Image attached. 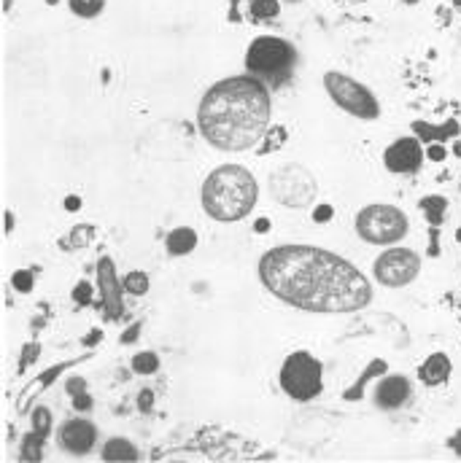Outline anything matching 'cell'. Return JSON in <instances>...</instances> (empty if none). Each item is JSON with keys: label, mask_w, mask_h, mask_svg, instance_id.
Wrapping results in <instances>:
<instances>
[{"label": "cell", "mask_w": 461, "mask_h": 463, "mask_svg": "<svg viewBox=\"0 0 461 463\" xmlns=\"http://www.w3.org/2000/svg\"><path fill=\"white\" fill-rule=\"evenodd\" d=\"M259 280L281 302L310 312H356L373 299L370 280L342 256L313 245H278L259 261Z\"/></svg>", "instance_id": "6da1fadb"}, {"label": "cell", "mask_w": 461, "mask_h": 463, "mask_svg": "<svg viewBox=\"0 0 461 463\" xmlns=\"http://www.w3.org/2000/svg\"><path fill=\"white\" fill-rule=\"evenodd\" d=\"M270 92L254 76H229L205 92L197 108L203 137L219 151H248L270 127Z\"/></svg>", "instance_id": "7a4b0ae2"}, {"label": "cell", "mask_w": 461, "mask_h": 463, "mask_svg": "<svg viewBox=\"0 0 461 463\" xmlns=\"http://www.w3.org/2000/svg\"><path fill=\"white\" fill-rule=\"evenodd\" d=\"M254 175L240 165H222L205 178L203 207L216 221H240L256 205Z\"/></svg>", "instance_id": "3957f363"}, {"label": "cell", "mask_w": 461, "mask_h": 463, "mask_svg": "<svg viewBox=\"0 0 461 463\" xmlns=\"http://www.w3.org/2000/svg\"><path fill=\"white\" fill-rule=\"evenodd\" d=\"M324 86L340 111L356 116V119H378V113H380L378 97L364 84H359L356 78L338 73V70H329V73H324Z\"/></svg>", "instance_id": "277c9868"}, {"label": "cell", "mask_w": 461, "mask_h": 463, "mask_svg": "<svg viewBox=\"0 0 461 463\" xmlns=\"http://www.w3.org/2000/svg\"><path fill=\"white\" fill-rule=\"evenodd\" d=\"M356 232L373 245H392L408 235V219L394 205H367L356 216Z\"/></svg>", "instance_id": "5b68a950"}, {"label": "cell", "mask_w": 461, "mask_h": 463, "mask_svg": "<svg viewBox=\"0 0 461 463\" xmlns=\"http://www.w3.org/2000/svg\"><path fill=\"white\" fill-rule=\"evenodd\" d=\"M291 65H294V49L289 41L278 35H259L246 54L248 73L262 78H281L289 73Z\"/></svg>", "instance_id": "8992f818"}, {"label": "cell", "mask_w": 461, "mask_h": 463, "mask_svg": "<svg viewBox=\"0 0 461 463\" xmlns=\"http://www.w3.org/2000/svg\"><path fill=\"white\" fill-rule=\"evenodd\" d=\"M321 382H324V369L321 364L313 359L310 353H291L283 361L281 369V388L297 399V401H310L321 394Z\"/></svg>", "instance_id": "52a82bcc"}, {"label": "cell", "mask_w": 461, "mask_h": 463, "mask_svg": "<svg viewBox=\"0 0 461 463\" xmlns=\"http://www.w3.org/2000/svg\"><path fill=\"white\" fill-rule=\"evenodd\" d=\"M270 194L281 205L305 207L316 200V181L302 165H283L270 175Z\"/></svg>", "instance_id": "ba28073f"}, {"label": "cell", "mask_w": 461, "mask_h": 463, "mask_svg": "<svg viewBox=\"0 0 461 463\" xmlns=\"http://www.w3.org/2000/svg\"><path fill=\"white\" fill-rule=\"evenodd\" d=\"M421 272V258L408 248H389L375 261V280L389 289H402Z\"/></svg>", "instance_id": "9c48e42d"}, {"label": "cell", "mask_w": 461, "mask_h": 463, "mask_svg": "<svg viewBox=\"0 0 461 463\" xmlns=\"http://www.w3.org/2000/svg\"><path fill=\"white\" fill-rule=\"evenodd\" d=\"M424 156H427V151H424V146H421L418 137L415 135L399 137V140H394L392 146L386 148L383 165L392 172H396V175H413V172L421 170Z\"/></svg>", "instance_id": "30bf717a"}, {"label": "cell", "mask_w": 461, "mask_h": 463, "mask_svg": "<svg viewBox=\"0 0 461 463\" xmlns=\"http://www.w3.org/2000/svg\"><path fill=\"white\" fill-rule=\"evenodd\" d=\"M57 439H60L62 450H68L73 455H84L98 442V429L89 420H84V417H73V420H65L60 426Z\"/></svg>", "instance_id": "8fae6325"}, {"label": "cell", "mask_w": 461, "mask_h": 463, "mask_svg": "<svg viewBox=\"0 0 461 463\" xmlns=\"http://www.w3.org/2000/svg\"><path fill=\"white\" fill-rule=\"evenodd\" d=\"M98 280H100L105 312H108L111 318H119L121 315V286H124V283L116 280V267H114V261H111L108 256H102L100 264H98Z\"/></svg>", "instance_id": "7c38bea8"}, {"label": "cell", "mask_w": 461, "mask_h": 463, "mask_svg": "<svg viewBox=\"0 0 461 463\" xmlns=\"http://www.w3.org/2000/svg\"><path fill=\"white\" fill-rule=\"evenodd\" d=\"M410 382L402 375H392V378H383L375 388V404L380 410H399L402 404H408L410 399Z\"/></svg>", "instance_id": "4fadbf2b"}, {"label": "cell", "mask_w": 461, "mask_h": 463, "mask_svg": "<svg viewBox=\"0 0 461 463\" xmlns=\"http://www.w3.org/2000/svg\"><path fill=\"white\" fill-rule=\"evenodd\" d=\"M165 248H168L171 256H187V254H192L197 248V232L189 229V226H178V229H173L168 235Z\"/></svg>", "instance_id": "5bb4252c"}, {"label": "cell", "mask_w": 461, "mask_h": 463, "mask_svg": "<svg viewBox=\"0 0 461 463\" xmlns=\"http://www.w3.org/2000/svg\"><path fill=\"white\" fill-rule=\"evenodd\" d=\"M448 375H450V361H448L445 353L429 356V359L424 361V366H421V380L429 382V385H440V382L448 380Z\"/></svg>", "instance_id": "9a60e30c"}, {"label": "cell", "mask_w": 461, "mask_h": 463, "mask_svg": "<svg viewBox=\"0 0 461 463\" xmlns=\"http://www.w3.org/2000/svg\"><path fill=\"white\" fill-rule=\"evenodd\" d=\"M138 450L127 439H108L102 447V461H135Z\"/></svg>", "instance_id": "2e32d148"}, {"label": "cell", "mask_w": 461, "mask_h": 463, "mask_svg": "<svg viewBox=\"0 0 461 463\" xmlns=\"http://www.w3.org/2000/svg\"><path fill=\"white\" fill-rule=\"evenodd\" d=\"M84 378H70L68 380V394L73 396V410L86 412L92 410V396L84 391Z\"/></svg>", "instance_id": "e0dca14e"}, {"label": "cell", "mask_w": 461, "mask_h": 463, "mask_svg": "<svg viewBox=\"0 0 461 463\" xmlns=\"http://www.w3.org/2000/svg\"><path fill=\"white\" fill-rule=\"evenodd\" d=\"M133 369L138 375H154L159 369V356L152 353V350H140L133 356Z\"/></svg>", "instance_id": "ac0fdd59"}, {"label": "cell", "mask_w": 461, "mask_h": 463, "mask_svg": "<svg viewBox=\"0 0 461 463\" xmlns=\"http://www.w3.org/2000/svg\"><path fill=\"white\" fill-rule=\"evenodd\" d=\"M44 442H46V436H44V434H38V431H30V434L25 436V442H22V455H25L27 461H41V450H44Z\"/></svg>", "instance_id": "d6986e66"}, {"label": "cell", "mask_w": 461, "mask_h": 463, "mask_svg": "<svg viewBox=\"0 0 461 463\" xmlns=\"http://www.w3.org/2000/svg\"><path fill=\"white\" fill-rule=\"evenodd\" d=\"M68 3H70V11L81 19L98 17L102 11V6H105V0H68Z\"/></svg>", "instance_id": "ffe728a7"}, {"label": "cell", "mask_w": 461, "mask_h": 463, "mask_svg": "<svg viewBox=\"0 0 461 463\" xmlns=\"http://www.w3.org/2000/svg\"><path fill=\"white\" fill-rule=\"evenodd\" d=\"M281 14V0H251V17L254 19H275Z\"/></svg>", "instance_id": "44dd1931"}, {"label": "cell", "mask_w": 461, "mask_h": 463, "mask_svg": "<svg viewBox=\"0 0 461 463\" xmlns=\"http://www.w3.org/2000/svg\"><path fill=\"white\" fill-rule=\"evenodd\" d=\"M383 372H386V364H383L380 359L373 361V364H370V366L364 369V375L359 378L356 385H354V391H348V394H345V399H359V396H361V388H364V382L373 378V375H383Z\"/></svg>", "instance_id": "7402d4cb"}, {"label": "cell", "mask_w": 461, "mask_h": 463, "mask_svg": "<svg viewBox=\"0 0 461 463\" xmlns=\"http://www.w3.org/2000/svg\"><path fill=\"white\" fill-rule=\"evenodd\" d=\"M124 289L133 293V296H143L149 293V275L146 272H130L124 277Z\"/></svg>", "instance_id": "603a6c76"}, {"label": "cell", "mask_w": 461, "mask_h": 463, "mask_svg": "<svg viewBox=\"0 0 461 463\" xmlns=\"http://www.w3.org/2000/svg\"><path fill=\"white\" fill-rule=\"evenodd\" d=\"M445 205H448V202H445L443 197H427V200H421V207H424V210H427V219L432 223L437 221H443V210H445Z\"/></svg>", "instance_id": "cb8c5ba5"}, {"label": "cell", "mask_w": 461, "mask_h": 463, "mask_svg": "<svg viewBox=\"0 0 461 463\" xmlns=\"http://www.w3.org/2000/svg\"><path fill=\"white\" fill-rule=\"evenodd\" d=\"M33 431L44 434V436H49V431H51V412L46 410V407H38V410H33Z\"/></svg>", "instance_id": "d4e9b609"}, {"label": "cell", "mask_w": 461, "mask_h": 463, "mask_svg": "<svg viewBox=\"0 0 461 463\" xmlns=\"http://www.w3.org/2000/svg\"><path fill=\"white\" fill-rule=\"evenodd\" d=\"M11 280H14V289H17V291H22V293L33 291V272H30V270H17Z\"/></svg>", "instance_id": "484cf974"}, {"label": "cell", "mask_w": 461, "mask_h": 463, "mask_svg": "<svg viewBox=\"0 0 461 463\" xmlns=\"http://www.w3.org/2000/svg\"><path fill=\"white\" fill-rule=\"evenodd\" d=\"M413 130H415L418 140H434L437 137V130L432 124H427V121H413Z\"/></svg>", "instance_id": "4316f807"}, {"label": "cell", "mask_w": 461, "mask_h": 463, "mask_svg": "<svg viewBox=\"0 0 461 463\" xmlns=\"http://www.w3.org/2000/svg\"><path fill=\"white\" fill-rule=\"evenodd\" d=\"M73 299L79 302V305H89V299H92V289H89V283L81 280L76 289H73Z\"/></svg>", "instance_id": "83f0119b"}, {"label": "cell", "mask_w": 461, "mask_h": 463, "mask_svg": "<svg viewBox=\"0 0 461 463\" xmlns=\"http://www.w3.org/2000/svg\"><path fill=\"white\" fill-rule=\"evenodd\" d=\"M152 404H154V391L152 388H143L140 396H138V407L143 412H152Z\"/></svg>", "instance_id": "f1b7e54d"}, {"label": "cell", "mask_w": 461, "mask_h": 463, "mask_svg": "<svg viewBox=\"0 0 461 463\" xmlns=\"http://www.w3.org/2000/svg\"><path fill=\"white\" fill-rule=\"evenodd\" d=\"M427 156L432 159V162H443L445 156H448V151H445L443 143H432V146L427 148Z\"/></svg>", "instance_id": "f546056e"}, {"label": "cell", "mask_w": 461, "mask_h": 463, "mask_svg": "<svg viewBox=\"0 0 461 463\" xmlns=\"http://www.w3.org/2000/svg\"><path fill=\"white\" fill-rule=\"evenodd\" d=\"M332 205H319L316 207V213H313V221L316 223H326V221H332Z\"/></svg>", "instance_id": "4dcf8cb0"}, {"label": "cell", "mask_w": 461, "mask_h": 463, "mask_svg": "<svg viewBox=\"0 0 461 463\" xmlns=\"http://www.w3.org/2000/svg\"><path fill=\"white\" fill-rule=\"evenodd\" d=\"M459 132V121H445L443 127L437 130V140H443V137H450Z\"/></svg>", "instance_id": "1f68e13d"}, {"label": "cell", "mask_w": 461, "mask_h": 463, "mask_svg": "<svg viewBox=\"0 0 461 463\" xmlns=\"http://www.w3.org/2000/svg\"><path fill=\"white\" fill-rule=\"evenodd\" d=\"M62 366H65V364H60V366H54V369H49V372H44V375H41V385H51L54 378L62 372Z\"/></svg>", "instance_id": "d6a6232c"}, {"label": "cell", "mask_w": 461, "mask_h": 463, "mask_svg": "<svg viewBox=\"0 0 461 463\" xmlns=\"http://www.w3.org/2000/svg\"><path fill=\"white\" fill-rule=\"evenodd\" d=\"M35 356H38V345H27V350H25V353H22V366H27V364H30V361L35 359Z\"/></svg>", "instance_id": "836d02e7"}, {"label": "cell", "mask_w": 461, "mask_h": 463, "mask_svg": "<svg viewBox=\"0 0 461 463\" xmlns=\"http://www.w3.org/2000/svg\"><path fill=\"white\" fill-rule=\"evenodd\" d=\"M79 205H81V200H79V197H70V200H65V207H68V210H79Z\"/></svg>", "instance_id": "e575fe53"}, {"label": "cell", "mask_w": 461, "mask_h": 463, "mask_svg": "<svg viewBox=\"0 0 461 463\" xmlns=\"http://www.w3.org/2000/svg\"><path fill=\"white\" fill-rule=\"evenodd\" d=\"M450 447H453V450H456V452L461 455V431H456V436L450 439Z\"/></svg>", "instance_id": "d590c367"}, {"label": "cell", "mask_w": 461, "mask_h": 463, "mask_svg": "<svg viewBox=\"0 0 461 463\" xmlns=\"http://www.w3.org/2000/svg\"><path fill=\"white\" fill-rule=\"evenodd\" d=\"M138 331H140V329H130V331H127V334H124V337H121V343H130V340H135L138 337Z\"/></svg>", "instance_id": "8d00e7d4"}, {"label": "cell", "mask_w": 461, "mask_h": 463, "mask_svg": "<svg viewBox=\"0 0 461 463\" xmlns=\"http://www.w3.org/2000/svg\"><path fill=\"white\" fill-rule=\"evenodd\" d=\"M254 229H256V232H265V229H270V221H256Z\"/></svg>", "instance_id": "74e56055"}, {"label": "cell", "mask_w": 461, "mask_h": 463, "mask_svg": "<svg viewBox=\"0 0 461 463\" xmlns=\"http://www.w3.org/2000/svg\"><path fill=\"white\" fill-rule=\"evenodd\" d=\"M453 8H456V11L461 14V0H453Z\"/></svg>", "instance_id": "f35d334b"}, {"label": "cell", "mask_w": 461, "mask_h": 463, "mask_svg": "<svg viewBox=\"0 0 461 463\" xmlns=\"http://www.w3.org/2000/svg\"><path fill=\"white\" fill-rule=\"evenodd\" d=\"M402 3H408V6H415V3H421V0H402Z\"/></svg>", "instance_id": "ab89813d"}, {"label": "cell", "mask_w": 461, "mask_h": 463, "mask_svg": "<svg viewBox=\"0 0 461 463\" xmlns=\"http://www.w3.org/2000/svg\"><path fill=\"white\" fill-rule=\"evenodd\" d=\"M46 3H49V6H54V3H57V0H46Z\"/></svg>", "instance_id": "60d3db41"}, {"label": "cell", "mask_w": 461, "mask_h": 463, "mask_svg": "<svg viewBox=\"0 0 461 463\" xmlns=\"http://www.w3.org/2000/svg\"><path fill=\"white\" fill-rule=\"evenodd\" d=\"M286 3H300V0H286Z\"/></svg>", "instance_id": "b9f144b4"}, {"label": "cell", "mask_w": 461, "mask_h": 463, "mask_svg": "<svg viewBox=\"0 0 461 463\" xmlns=\"http://www.w3.org/2000/svg\"><path fill=\"white\" fill-rule=\"evenodd\" d=\"M459 242H461V229H459Z\"/></svg>", "instance_id": "7bdbcfd3"}]
</instances>
